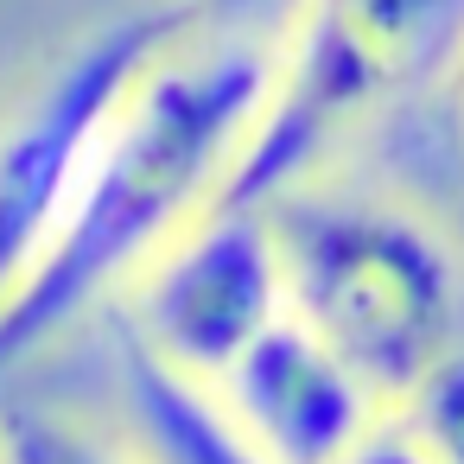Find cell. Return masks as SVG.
Returning <instances> with one entry per match:
<instances>
[{
	"mask_svg": "<svg viewBox=\"0 0 464 464\" xmlns=\"http://www.w3.org/2000/svg\"><path fill=\"white\" fill-rule=\"evenodd\" d=\"M261 90L267 52L248 39H204V26L179 33L140 71L71 223L0 299V375L83 318L102 293L134 286V274L223 198Z\"/></svg>",
	"mask_w": 464,
	"mask_h": 464,
	"instance_id": "cell-1",
	"label": "cell"
},
{
	"mask_svg": "<svg viewBox=\"0 0 464 464\" xmlns=\"http://www.w3.org/2000/svg\"><path fill=\"white\" fill-rule=\"evenodd\" d=\"M286 312L312 324L382 407H401L451 350L464 318V274L445 236L382 198L293 185L267 204Z\"/></svg>",
	"mask_w": 464,
	"mask_h": 464,
	"instance_id": "cell-2",
	"label": "cell"
},
{
	"mask_svg": "<svg viewBox=\"0 0 464 464\" xmlns=\"http://www.w3.org/2000/svg\"><path fill=\"white\" fill-rule=\"evenodd\" d=\"M464 64V0H299L217 204H274L343 140Z\"/></svg>",
	"mask_w": 464,
	"mask_h": 464,
	"instance_id": "cell-3",
	"label": "cell"
},
{
	"mask_svg": "<svg viewBox=\"0 0 464 464\" xmlns=\"http://www.w3.org/2000/svg\"><path fill=\"white\" fill-rule=\"evenodd\" d=\"M179 33H191V20L160 0L90 33L0 128V299L45 261L96 172L128 90Z\"/></svg>",
	"mask_w": 464,
	"mask_h": 464,
	"instance_id": "cell-4",
	"label": "cell"
},
{
	"mask_svg": "<svg viewBox=\"0 0 464 464\" xmlns=\"http://www.w3.org/2000/svg\"><path fill=\"white\" fill-rule=\"evenodd\" d=\"M280 318L286 261L267 204H210L128 286V331L204 388Z\"/></svg>",
	"mask_w": 464,
	"mask_h": 464,
	"instance_id": "cell-5",
	"label": "cell"
},
{
	"mask_svg": "<svg viewBox=\"0 0 464 464\" xmlns=\"http://www.w3.org/2000/svg\"><path fill=\"white\" fill-rule=\"evenodd\" d=\"M210 394L274 464H337L388 413L375 388L293 312L261 331L210 382Z\"/></svg>",
	"mask_w": 464,
	"mask_h": 464,
	"instance_id": "cell-6",
	"label": "cell"
},
{
	"mask_svg": "<svg viewBox=\"0 0 464 464\" xmlns=\"http://www.w3.org/2000/svg\"><path fill=\"white\" fill-rule=\"evenodd\" d=\"M121 356V407H128V445L140 451V464H274L229 413L223 401L179 375L172 362H160L128 324L115 337Z\"/></svg>",
	"mask_w": 464,
	"mask_h": 464,
	"instance_id": "cell-7",
	"label": "cell"
},
{
	"mask_svg": "<svg viewBox=\"0 0 464 464\" xmlns=\"http://www.w3.org/2000/svg\"><path fill=\"white\" fill-rule=\"evenodd\" d=\"M0 464H140L134 445H109L64 413L20 407L0 420Z\"/></svg>",
	"mask_w": 464,
	"mask_h": 464,
	"instance_id": "cell-8",
	"label": "cell"
},
{
	"mask_svg": "<svg viewBox=\"0 0 464 464\" xmlns=\"http://www.w3.org/2000/svg\"><path fill=\"white\" fill-rule=\"evenodd\" d=\"M394 413L413 426V439L426 445L432 464H464V343H458Z\"/></svg>",
	"mask_w": 464,
	"mask_h": 464,
	"instance_id": "cell-9",
	"label": "cell"
},
{
	"mask_svg": "<svg viewBox=\"0 0 464 464\" xmlns=\"http://www.w3.org/2000/svg\"><path fill=\"white\" fill-rule=\"evenodd\" d=\"M337 464H432V458H426V445L413 439V426L388 407V413H382V420H375V426H369Z\"/></svg>",
	"mask_w": 464,
	"mask_h": 464,
	"instance_id": "cell-10",
	"label": "cell"
},
{
	"mask_svg": "<svg viewBox=\"0 0 464 464\" xmlns=\"http://www.w3.org/2000/svg\"><path fill=\"white\" fill-rule=\"evenodd\" d=\"M160 7H179L191 26H229V20H242L248 7H261V0H160Z\"/></svg>",
	"mask_w": 464,
	"mask_h": 464,
	"instance_id": "cell-11",
	"label": "cell"
},
{
	"mask_svg": "<svg viewBox=\"0 0 464 464\" xmlns=\"http://www.w3.org/2000/svg\"><path fill=\"white\" fill-rule=\"evenodd\" d=\"M458 102H464V64H458Z\"/></svg>",
	"mask_w": 464,
	"mask_h": 464,
	"instance_id": "cell-12",
	"label": "cell"
}]
</instances>
